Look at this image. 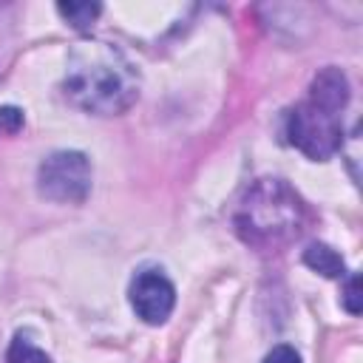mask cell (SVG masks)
<instances>
[{"instance_id":"cell-2","label":"cell","mask_w":363,"mask_h":363,"mask_svg":"<svg viewBox=\"0 0 363 363\" xmlns=\"http://www.w3.org/2000/svg\"><path fill=\"white\" fill-rule=\"evenodd\" d=\"M349 102V79L340 68H323L312 85L309 96L286 113V139L303 156L323 162L340 150L343 125L340 111Z\"/></svg>"},{"instance_id":"cell-5","label":"cell","mask_w":363,"mask_h":363,"mask_svg":"<svg viewBox=\"0 0 363 363\" xmlns=\"http://www.w3.org/2000/svg\"><path fill=\"white\" fill-rule=\"evenodd\" d=\"M130 306L145 323L159 326L176 306V289L159 269H142L130 281Z\"/></svg>"},{"instance_id":"cell-10","label":"cell","mask_w":363,"mask_h":363,"mask_svg":"<svg viewBox=\"0 0 363 363\" xmlns=\"http://www.w3.org/2000/svg\"><path fill=\"white\" fill-rule=\"evenodd\" d=\"M357 275H349L346 278V289H343V306L352 312V315H360V289H357Z\"/></svg>"},{"instance_id":"cell-4","label":"cell","mask_w":363,"mask_h":363,"mask_svg":"<svg viewBox=\"0 0 363 363\" xmlns=\"http://www.w3.org/2000/svg\"><path fill=\"white\" fill-rule=\"evenodd\" d=\"M91 162L79 150H57L37 170V190L48 201L82 204L91 193Z\"/></svg>"},{"instance_id":"cell-1","label":"cell","mask_w":363,"mask_h":363,"mask_svg":"<svg viewBox=\"0 0 363 363\" xmlns=\"http://www.w3.org/2000/svg\"><path fill=\"white\" fill-rule=\"evenodd\" d=\"M65 96L96 116L128 111L139 96V74L128 57L108 43H79L68 57Z\"/></svg>"},{"instance_id":"cell-8","label":"cell","mask_w":363,"mask_h":363,"mask_svg":"<svg viewBox=\"0 0 363 363\" xmlns=\"http://www.w3.org/2000/svg\"><path fill=\"white\" fill-rule=\"evenodd\" d=\"M9 363H51V357L43 349H37L28 337L17 335L9 346Z\"/></svg>"},{"instance_id":"cell-9","label":"cell","mask_w":363,"mask_h":363,"mask_svg":"<svg viewBox=\"0 0 363 363\" xmlns=\"http://www.w3.org/2000/svg\"><path fill=\"white\" fill-rule=\"evenodd\" d=\"M23 128V111L14 105H3L0 108V136H11Z\"/></svg>"},{"instance_id":"cell-7","label":"cell","mask_w":363,"mask_h":363,"mask_svg":"<svg viewBox=\"0 0 363 363\" xmlns=\"http://www.w3.org/2000/svg\"><path fill=\"white\" fill-rule=\"evenodd\" d=\"M57 11L77 28V31H88L94 26V20L99 17L102 6L99 3H60Z\"/></svg>"},{"instance_id":"cell-3","label":"cell","mask_w":363,"mask_h":363,"mask_svg":"<svg viewBox=\"0 0 363 363\" xmlns=\"http://www.w3.org/2000/svg\"><path fill=\"white\" fill-rule=\"evenodd\" d=\"M238 235L258 250H278L301 235L303 204L281 179H258L235 210Z\"/></svg>"},{"instance_id":"cell-11","label":"cell","mask_w":363,"mask_h":363,"mask_svg":"<svg viewBox=\"0 0 363 363\" xmlns=\"http://www.w3.org/2000/svg\"><path fill=\"white\" fill-rule=\"evenodd\" d=\"M264 363H301V354L292 346H275L272 352H267Z\"/></svg>"},{"instance_id":"cell-6","label":"cell","mask_w":363,"mask_h":363,"mask_svg":"<svg viewBox=\"0 0 363 363\" xmlns=\"http://www.w3.org/2000/svg\"><path fill=\"white\" fill-rule=\"evenodd\" d=\"M303 264H306L309 269L326 275V278H343V275H346L343 258H340L332 247H326V244H309L306 252H303Z\"/></svg>"}]
</instances>
